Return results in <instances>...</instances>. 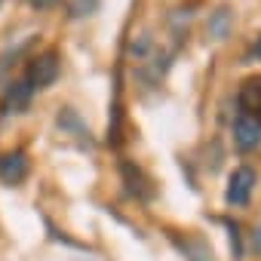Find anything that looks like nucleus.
Masks as SVG:
<instances>
[{"label": "nucleus", "instance_id": "obj_1", "mask_svg": "<svg viewBox=\"0 0 261 261\" xmlns=\"http://www.w3.org/2000/svg\"><path fill=\"white\" fill-rule=\"evenodd\" d=\"M56 77H59V53L56 49H46V53H40V56L31 59L28 74H25V83L31 89H46V86L56 83Z\"/></svg>", "mask_w": 261, "mask_h": 261}, {"label": "nucleus", "instance_id": "obj_2", "mask_svg": "<svg viewBox=\"0 0 261 261\" xmlns=\"http://www.w3.org/2000/svg\"><path fill=\"white\" fill-rule=\"evenodd\" d=\"M258 185V175L252 166H237L227 178V191H224V200L227 206H246L252 200V191Z\"/></svg>", "mask_w": 261, "mask_h": 261}, {"label": "nucleus", "instance_id": "obj_3", "mask_svg": "<svg viewBox=\"0 0 261 261\" xmlns=\"http://www.w3.org/2000/svg\"><path fill=\"white\" fill-rule=\"evenodd\" d=\"M237 101H240V114L261 126V77H246L237 92Z\"/></svg>", "mask_w": 261, "mask_h": 261}, {"label": "nucleus", "instance_id": "obj_4", "mask_svg": "<svg viewBox=\"0 0 261 261\" xmlns=\"http://www.w3.org/2000/svg\"><path fill=\"white\" fill-rule=\"evenodd\" d=\"M25 175H28V154L25 151H10L0 157V181L19 185Z\"/></svg>", "mask_w": 261, "mask_h": 261}, {"label": "nucleus", "instance_id": "obj_5", "mask_svg": "<svg viewBox=\"0 0 261 261\" xmlns=\"http://www.w3.org/2000/svg\"><path fill=\"white\" fill-rule=\"evenodd\" d=\"M233 145L240 151H255L261 145V126L255 120H249V117L240 114L237 123H233Z\"/></svg>", "mask_w": 261, "mask_h": 261}, {"label": "nucleus", "instance_id": "obj_6", "mask_svg": "<svg viewBox=\"0 0 261 261\" xmlns=\"http://www.w3.org/2000/svg\"><path fill=\"white\" fill-rule=\"evenodd\" d=\"M31 86L25 83V80H19V83H13L10 89H7V98H4V108H7V114H22V108L28 105V98H31Z\"/></svg>", "mask_w": 261, "mask_h": 261}, {"label": "nucleus", "instance_id": "obj_7", "mask_svg": "<svg viewBox=\"0 0 261 261\" xmlns=\"http://www.w3.org/2000/svg\"><path fill=\"white\" fill-rule=\"evenodd\" d=\"M227 22H230V13H227V10H218V13L209 19V34H215L218 40L227 37Z\"/></svg>", "mask_w": 261, "mask_h": 261}, {"label": "nucleus", "instance_id": "obj_8", "mask_svg": "<svg viewBox=\"0 0 261 261\" xmlns=\"http://www.w3.org/2000/svg\"><path fill=\"white\" fill-rule=\"evenodd\" d=\"M95 4H98V0H74V4H71V16H74V19L89 16V13L95 10Z\"/></svg>", "mask_w": 261, "mask_h": 261}, {"label": "nucleus", "instance_id": "obj_9", "mask_svg": "<svg viewBox=\"0 0 261 261\" xmlns=\"http://www.w3.org/2000/svg\"><path fill=\"white\" fill-rule=\"evenodd\" d=\"M28 4H31L34 10H53V7L62 4V0H28Z\"/></svg>", "mask_w": 261, "mask_h": 261}, {"label": "nucleus", "instance_id": "obj_10", "mask_svg": "<svg viewBox=\"0 0 261 261\" xmlns=\"http://www.w3.org/2000/svg\"><path fill=\"white\" fill-rule=\"evenodd\" d=\"M255 56L261 59V37H258V43H255Z\"/></svg>", "mask_w": 261, "mask_h": 261}, {"label": "nucleus", "instance_id": "obj_11", "mask_svg": "<svg viewBox=\"0 0 261 261\" xmlns=\"http://www.w3.org/2000/svg\"><path fill=\"white\" fill-rule=\"evenodd\" d=\"M0 7H4V0H0Z\"/></svg>", "mask_w": 261, "mask_h": 261}]
</instances>
